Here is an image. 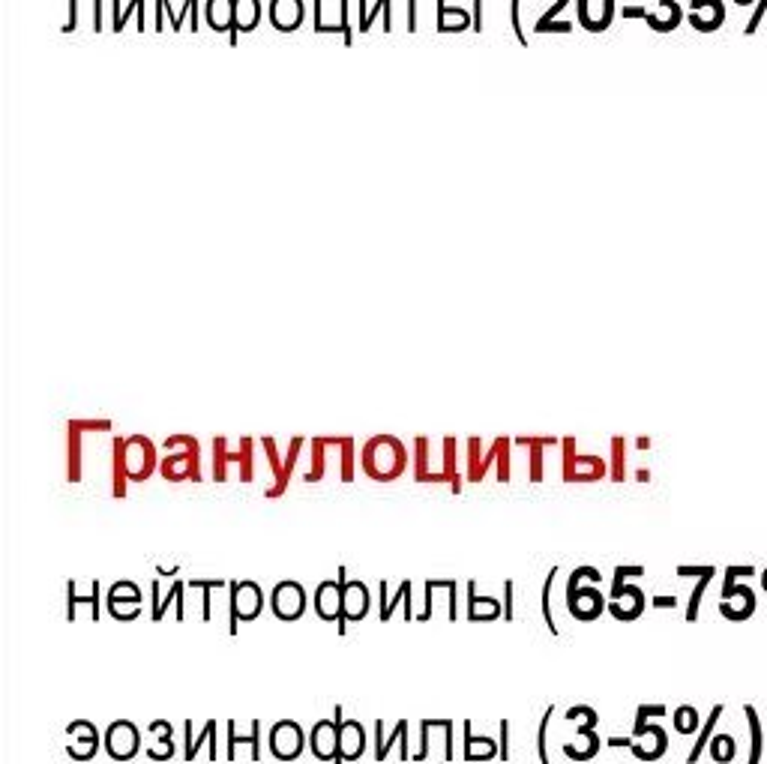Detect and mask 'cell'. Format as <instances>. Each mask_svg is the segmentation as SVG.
Segmentation results:
<instances>
[{
  "mask_svg": "<svg viewBox=\"0 0 767 764\" xmlns=\"http://www.w3.org/2000/svg\"><path fill=\"white\" fill-rule=\"evenodd\" d=\"M360 465L366 477L378 483H393L408 471V450L393 435H375L372 441H366Z\"/></svg>",
  "mask_w": 767,
  "mask_h": 764,
  "instance_id": "6da1fadb",
  "label": "cell"
},
{
  "mask_svg": "<svg viewBox=\"0 0 767 764\" xmlns=\"http://www.w3.org/2000/svg\"><path fill=\"white\" fill-rule=\"evenodd\" d=\"M600 582H603V576H600L597 567H576L573 570V576L567 582V612L576 621L591 624L606 612V597L597 588Z\"/></svg>",
  "mask_w": 767,
  "mask_h": 764,
  "instance_id": "7a4b0ae2",
  "label": "cell"
},
{
  "mask_svg": "<svg viewBox=\"0 0 767 764\" xmlns=\"http://www.w3.org/2000/svg\"><path fill=\"white\" fill-rule=\"evenodd\" d=\"M165 456L159 459V474L168 483H183V480H201L198 468V441L192 435H171L162 441Z\"/></svg>",
  "mask_w": 767,
  "mask_h": 764,
  "instance_id": "3957f363",
  "label": "cell"
},
{
  "mask_svg": "<svg viewBox=\"0 0 767 764\" xmlns=\"http://www.w3.org/2000/svg\"><path fill=\"white\" fill-rule=\"evenodd\" d=\"M264 609V591L243 579V582H228V633L237 636V624H249L261 615Z\"/></svg>",
  "mask_w": 767,
  "mask_h": 764,
  "instance_id": "277c9868",
  "label": "cell"
},
{
  "mask_svg": "<svg viewBox=\"0 0 767 764\" xmlns=\"http://www.w3.org/2000/svg\"><path fill=\"white\" fill-rule=\"evenodd\" d=\"M123 465H126V480L129 483H144L159 468V456H156L153 441L144 438V435L123 438Z\"/></svg>",
  "mask_w": 767,
  "mask_h": 764,
  "instance_id": "5b68a950",
  "label": "cell"
},
{
  "mask_svg": "<svg viewBox=\"0 0 767 764\" xmlns=\"http://www.w3.org/2000/svg\"><path fill=\"white\" fill-rule=\"evenodd\" d=\"M267 744H270L273 759H279V762H297V759L303 756L309 738L303 735L300 723H294V720H279V723L270 726Z\"/></svg>",
  "mask_w": 767,
  "mask_h": 764,
  "instance_id": "8992f818",
  "label": "cell"
},
{
  "mask_svg": "<svg viewBox=\"0 0 767 764\" xmlns=\"http://www.w3.org/2000/svg\"><path fill=\"white\" fill-rule=\"evenodd\" d=\"M102 744H105V753L114 759V762H132L138 753H141V732L135 723L129 720H114L105 735H102Z\"/></svg>",
  "mask_w": 767,
  "mask_h": 764,
  "instance_id": "52a82bcc",
  "label": "cell"
},
{
  "mask_svg": "<svg viewBox=\"0 0 767 764\" xmlns=\"http://www.w3.org/2000/svg\"><path fill=\"white\" fill-rule=\"evenodd\" d=\"M228 465H240V480L252 483V441L249 438L240 441L237 453H228V441L225 438L213 441V477H216V483L228 480Z\"/></svg>",
  "mask_w": 767,
  "mask_h": 764,
  "instance_id": "ba28073f",
  "label": "cell"
},
{
  "mask_svg": "<svg viewBox=\"0 0 767 764\" xmlns=\"http://www.w3.org/2000/svg\"><path fill=\"white\" fill-rule=\"evenodd\" d=\"M306 606H309V597L303 591L300 582H279L273 591H270V609L279 621L285 624H294L306 615Z\"/></svg>",
  "mask_w": 767,
  "mask_h": 764,
  "instance_id": "9c48e42d",
  "label": "cell"
},
{
  "mask_svg": "<svg viewBox=\"0 0 767 764\" xmlns=\"http://www.w3.org/2000/svg\"><path fill=\"white\" fill-rule=\"evenodd\" d=\"M561 444H564V480L567 483H594L606 474V462L600 456H579L573 438H567Z\"/></svg>",
  "mask_w": 767,
  "mask_h": 764,
  "instance_id": "30bf717a",
  "label": "cell"
},
{
  "mask_svg": "<svg viewBox=\"0 0 767 764\" xmlns=\"http://www.w3.org/2000/svg\"><path fill=\"white\" fill-rule=\"evenodd\" d=\"M141 600H144L141 588L135 582H129V579H123V582L111 585V591L105 597V606H108V615L114 621L129 624V621H135L141 615Z\"/></svg>",
  "mask_w": 767,
  "mask_h": 764,
  "instance_id": "8fae6325",
  "label": "cell"
},
{
  "mask_svg": "<svg viewBox=\"0 0 767 764\" xmlns=\"http://www.w3.org/2000/svg\"><path fill=\"white\" fill-rule=\"evenodd\" d=\"M66 735H69V741H72V744L66 747V756H69L72 762H90V759L99 753V747H105L99 729H96L90 720H72V723L66 726Z\"/></svg>",
  "mask_w": 767,
  "mask_h": 764,
  "instance_id": "7c38bea8",
  "label": "cell"
},
{
  "mask_svg": "<svg viewBox=\"0 0 767 764\" xmlns=\"http://www.w3.org/2000/svg\"><path fill=\"white\" fill-rule=\"evenodd\" d=\"M336 579L342 582V615L348 618V624H360L369 615V609H372L369 588L360 579H348L345 567H339Z\"/></svg>",
  "mask_w": 767,
  "mask_h": 764,
  "instance_id": "4fadbf2b",
  "label": "cell"
},
{
  "mask_svg": "<svg viewBox=\"0 0 767 764\" xmlns=\"http://www.w3.org/2000/svg\"><path fill=\"white\" fill-rule=\"evenodd\" d=\"M339 726L336 720H318L309 732V747L318 762H339Z\"/></svg>",
  "mask_w": 767,
  "mask_h": 764,
  "instance_id": "5bb4252c",
  "label": "cell"
},
{
  "mask_svg": "<svg viewBox=\"0 0 767 764\" xmlns=\"http://www.w3.org/2000/svg\"><path fill=\"white\" fill-rule=\"evenodd\" d=\"M609 612L618 621H636L645 612V594L636 585H615L612 600H609Z\"/></svg>",
  "mask_w": 767,
  "mask_h": 764,
  "instance_id": "9a60e30c",
  "label": "cell"
},
{
  "mask_svg": "<svg viewBox=\"0 0 767 764\" xmlns=\"http://www.w3.org/2000/svg\"><path fill=\"white\" fill-rule=\"evenodd\" d=\"M366 729H363V723L360 720H345L342 726H339V762L336 764H345V762H360L363 759V753H366Z\"/></svg>",
  "mask_w": 767,
  "mask_h": 764,
  "instance_id": "2e32d148",
  "label": "cell"
},
{
  "mask_svg": "<svg viewBox=\"0 0 767 764\" xmlns=\"http://www.w3.org/2000/svg\"><path fill=\"white\" fill-rule=\"evenodd\" d=\"M312 609L321 621L333 624L342 618V582H321L315 588V597H312Z\"/></svg>",
  "mask_w": 767,
  "mask_h": 764,
  "instance_id": "e0dca14e",
  "label": "cell"
},
{
  "mask_svg": "<svg viewBox=\"0 0 767 764\" xmlns=\"http://www.w3.org/2000/svg\"><path fill=\"white\" fill-rule=\"evenodd\" d=\"M267 18L279 33H294L306 18V6L303 0H270Z\"/></svg>",
  "mask_w": 767,
  "mask_h": 764,
  "instance_id": "ac0fdd59",
  "label": "cell"
},
{
  "mask_svg": "<svg viewBox=\"0 0 767 764\" xmlns=\"http://www.w3.org/2000/svg\"><path fill=\"white\" fill-rule=\"evenodd\" d=\"M576 9H579V24L591 33L606 30L615 18V0H576Z\"/></svg>",
  "mask_w": 767,
  "mask_h": 764,
  "instance_id": "d6986e66",
  "label": "cell"
},
{
  "mask_svg": "<svg viewBox=\"0 0 767 764\" xmlns=\"http://www.w3.org/2000/svg\"><path fill=\"white\" fill-rule=\"evenodd\" d=\"M147 732L153 735V741H150V747H147V759L150 762H171L174 759V729H171V723L168 720H153L150 726H147Z\"/></svg>",
  "mask_w": 767,
  "mask_h": 764,
  "instance_id": "ffe728a7",
  "label": "cell"
},
{
  "mask_svg": "<svg viewBox=\"0 0 767 764\" xmlns=\"http://www.w3.org/2000/svg\"><path fill=\"white\" fill-rule=\"evenodd\" d=\"M462 732H465V762H492V759L501 756V744L486 738V735L477 738L474 729H471V720H465Z\"/></svg>",
  "mask_w": 767,
  "mask_h": 764,
  "instance_id": "44dd1931",
  "label": "cell"
},
{
  "mask_svg": "<svg viewBox=\"0 0 767 764\" xmlns=\"http://www.w3.org/2000/svg\"><path fill=\"white\" fill-rule=\"evenodd\" d=\"M504 615V606L495 597H477V585L468 582V621L471 624H489Z\"/></svg>",
  "mask_w": 767,
  "mask_h": 764,
  "instance_id": "7402d4cb",
  "label": "cell"
},
{
  "mask_svg": "<svg viewBox=\"0 0 767 764\" xmlns=\"http://www.w3.org/2000/svg\"><path fill=\"white\" fill-rule=\"evenodd\" d=\"M375 735H378V741H375V762H384V759L390 756V750H393L399 741H402V759H405V762L411 759V753H408V720H399L390 738H384V723L378 720V723H375Z\"/></svg>",
  "mask_w": 767,
  "mask_h": 764,
  "instance_id": "603a6c76",
  "label": "cell"
},
{
  "mask_svg": "<svg viewBox=\"0 0 767 764\" xmlns=\"http://www.w3.org/2000/svg\"><path fill=\"white\" fill-rule=\"evenodd\" d=\"M438 33H462L468 27H474V12L450 6L447 0H438V21H435Z\"/></svg>",
  "mask_w": 767,
  "mask_h": 764,
  "instance_id": "cb8c5ba5",
  "label": "cell"
},
{
  "mask_svg": "<svg viewBox=\"0 0 767 764\" xmlns=\"http://www.w3.org/2000/svg\"><path fill=\"white\" fill-rule=\"evenodd\" d=\"M264 6L261 0H234V30H231V42H237L240 33H252L261 24Z\"/></svg>",
  "mask_w": 767,
  "mask_h": 764,
  "instance_id": "d4e9b609",
  "label": "cell"
},
{
  "mask_svg": "<svg viewBox=\"0 0 767 764\" xmlns=\"http://www.w3.org/2000/svg\"><path fill=\"white\" fill-rule=\"evenodd\" d=\"M237 744H249V756H252V762H258V759H261V723L252 720L249 735L243 738V735H237V723L231 720V723H228V750H225V759H228V762L237 759Z\"/></svg>",
  "mask_w": 767,
  "mask_h": 764,
  "instance_id": "484cf974",
  "label": "cell"
},
{
  "mask_svg": "<svg viewBox=\"0 0 767 764\" xmlns=\"http://www.w3.org/2000/svg\"><path fill=\"white\" fill-rule=\"evenodd\" d=\"M204 21L210 24L213 33H228L234 30V0H204Z\"/></svg>",
  "mask_w": 767,
  "mask_h": 764,
  "instance_id": "4316f807",
  "label": "cell"
},
{
  "mask_svg": "<svg viewBox=\"0 0 767 764\" xmlns=\"http://www.w3.org/2000/svg\"><path fill=\"white\" fill-rule=\"evenodd\" d=\"M564 753L576 762H591L600 753V738L594 726H576V744H564Z\"/></svg>",
  "mask_w": 767,
  "mask_h": 764,
  "instance_id": "83f0119b",
  "label": "cell"
},
{
  "mask_svg": "<svg viewBox=\"0 0 767 764\" xmlns=\"http://www.w3.org/2000/svg\"><path fill=\"white\" fill-rule=\"evenodd\" d=\"M516 444L531 450V483L543 480V447L558 444V438H516Z\"/></svg>",
  "mask_w": 767,
  "mask_h": 764,
  "instance_id": "f1b7e54d",
  "label": "cell"
},
{
  "mask_svg": "<svg viewBox=\"0 0 767 764\" xmlns=\"http://www.w3.org/2000/svg\"><path fill=\"white\" fill-rule=\"evenodd\" d=\"M111 495L114 498H123L126 495V465H123V438H114L111 441Z\"/></svg>",
  "mask_w": 767,
  "mask_h": 764,
  "instance_id": "f546056e",
  "label": "cell"
},
{
  "mask_svg": "<svg viewBox=\"0 0 767 764\" xmlns=\"http://www.w3.org/2000/svg\"><path fill=\"white\" fill-rule=\"evenodd\" d=\"M180 591H183V582H174V585L168 588V594H162L159 582H153V585H150V594H153V612H150V621H156V624H159V621L168 615V606H171V603H177Z\"/></svg>",
  "mask_w": 767,
  "mask_h": 764,
  "instance_id": "4dcf8cb0",
  "label": "cell"
},
{
  "mask_svg": "<svg viewBox=\"0 0 767 764\" xmlns=\"http://www.w3.org/2000/svg\"><path fill=\"white\" fill-rule=\"evenodd\" d=\"M186 585L201 591V621H210V618H213V591L228 588V582L213 576V579H189Z\"/></svg>",
  "mask_w": 767,
  "mask_h": 764,
  "instance_id": "1f68e13d",
  "label": "cell"
},
{
  "mask_svg": "<svg viewBox=\"0 0 767 764\" xmlns=\"http://www.w3.org/2000/svg\"><path fill=\"white\" fill-rule=\"evenodd\" d=\"M204 744L210 747V759L216 762V720H207V726L201 729V735H198L195 741H189V744H186L183 759H186V762H192V759L201 753V747H204Z\"/></svg>",
  "mask_w": 767,
  "mask_h": 764,
  "instance_id": "d6a6232c",
  "label": "cell"
},
{
  "mask_svg": "<svg viewBox=\"0 0 767 764\" xmlns=\"http://www.w3.org/2000/svg\"><path fill=\"white\" fill-rule=\"evenodd\" d=\"M66 594H69V609H66V621L72 624L75 621V606L78 603H87L90 612H93V621H99V582L90 585V597H75V582H66Z\"/></svg>",
  "mask_w": 767,
  "mask_h": 764,
  "instance_id": "836d02e7",
  "label": "cell"
},
{
  "mask_svg": "<svg viewBox=\"0 0 767 764\" xmlns=\"http://www.w3.org/2000/svg\"><path fill=\"white\" fill-rule=\"evenodd\" d=\"M81 432H84L81 420L69 423V480H72V483L81 480V444H78Z\"/></svg>",
  "mask_w": 767,
  "mask_h": 764,
  "instance_id": "e575fe53",
  "label": "cell"
},
{
  "mask_svg": "<svg viewBox=\"0 0 767 764\" xmlns=\"http://www.w3.org/2000/svg\"><path fill=\"white\" fill-rule=\"evenodd\" d=\"M390 3L393 0H375V6L372 9H366V0H360V33H366V30H372V21H375V15L378 12H384V30H393V21H390Z\"/></svg>",
  "mask_w": 767,
  "mask_h": 764,
  "instance_id": "d590c367",
  "label": "cell"
},
{
  "mask_svg": "<svg viewBox=\"0 0 767 764\" xmlns=\"http://www.w3.org/2000/svg\"><path fill=\"white\" fill-rule=\"evenodd\" d=\"M429 438H417L414 441V450H417V456H414V480L417 483H432V471H429Z\"/></svg>",
  "mask_w": 767,
  "mask_h": 764,
  "instance_id": "8d00e7d4",
  "label": "cell"
},
{
  "mask_svg": "<svg viewBox=\"0 0 767 764\" xmlns=\"http://www.w3.org/2000/svg\"><path fill=\"white\" fill-rule=\"evenodd\" d=\"M555 576H558V567H552V573L546 576L543 582V591H540V609H543V621L549 627L552 636H558V627H555V615H552V588H555Z\"/></svg>",
  "mask_w": 767,
  "mask_h": 764,
  "instance_id": "74e56055",
  "label": "cell"
},
{
  "mask_svg": "<svg viewBox=\"0 0 767 764\" xmlns=\"http://www.w3.org/2000/svg\"><path fill=\"white\" fill-rule=\"evenodd\" d=\"M261 447L267 450V459H270V465H273V477H276V486H273L267 495H273V498H276V495H282V489L288 486V483H285V465L279 462V453H276V441H273V438H264V441H261Z\"/></svg>",
  "mask_w": 767,
  "mask_h": 764,
  "instance_id": "f35d334b",
  "label": "cell"
},
{
  "mask_svg": "<svg viewBox=\"0 0 767 764\" xmlns=\"http://www.w3.org/2000/svg\"><path fill=\"white\" fill-rule=\"evenodd\" d=\"M324 450H327V438H312V453H315V465L306 471V483H318L321 477H324V462H327V456H324Z\"/></svg>",
  "mask_w": 767,
  "mask_h": 764,
  "instance_id": "ab89813d",
  "label": "cell"
},
{
  "mask_svg": "<svg viewBox=\"0 0 767 764\" xmlns=\"http://www.w3.org/2000/svg\"><path fill=\"white\" fill-rule=\"evenodd\" d=\"M552 714H555V708L549 705V708L543 711V720H540V729H537V756H540V764H552V759H549V744H546V735H549V723H552Z\"/></svg>",
  "mask_w": 767,
  "mask_h": 764,
  "instance_id": "60d3db41",
  "label": "cell"
},
{
  "mask_svg": "<svg viewBox=\"0 0 767 764\" xmlns=\"http://www.w3.org/2000/svg\"><path fill=\"white\" fill-rule=\"evenodd\" d=\"M480 468H483V444H480V438H471L468 441V480L471 483H480Z\"/></svg>",
  "mask_w": 767,
  "mask_h": 764,
  "instance_id": "b9f144b4",
  "label": "cell"
},
{
  "mask_svg": "<svg viewBox=\"0 0 767 764\" xmlns=\"http://www.w3.org/2000/svg\"><path fill=\"white\" fill-rule=\"evenodd\" d=\"M165 3V9H168V18H171V30H183L186 27V15H192L195 18V12H198V0H183V9L180 12H174L171 6H168V0H162Z\"/></svg>",
  "mask_w": 767,
  "mask_h": 764,
  "instance_id": "7bdbcfd3",
  "label": "cell"
},
{
  "mask_svg": "<svg viewBox=\"0 0 767 764\" xmlns=\"http://www.w3.org/2000/svg\"><path fill=\"white\" fill-rule=\"evenodd\" d=\"M342 483H351L354 480V441L351 438H342V471H339Z\"/></svg>",
  "mask_w": 767,
  "mask_h": 764,
  "instance_id": "ee69618b",
  "label": "cell"
},
{
  "mask_svg": "<svg viewBox=\"0 0 767 764\" xmlns=\"http://www.w3.org/2000/svg\"><path fill=\"white\" fill-rule=\"evenodd\" d=\"M408 597H411V582H402V585H399V591H396V597H393V600H387V606L381 609V624H387V621L393 618L396 606H399V603H405Z\"/></svg>",
  "mask_w": 767,
  "mask_h": 764,
  "instance_id": "f6af8a7d",
  "label": "cell"
},
{
  "mask_svg": "<svg viewBox=\"0 0 767 764\" xmlns=\"http://www.w3.org/2000/svg\"><path fill=\"white\" fill-rule=\"evenodd\" d=\"M567 720L576 723V726H594V729H597V723H600V717H597L594 708H570V711H567Z\"/></svg>",
  "mask_w": 767,
  "mask_h": 764,
  "instance_id": "bcb514c9",
  "label": "cell"
},
{
  "mask_svg": "<svg viewBox=\"0 0 767 764\" xmlns=\"http://www.w3.org/2000/svg\"><path fill=\"white\" fill-rule=\"evenodd\" d=\"M675 726H678V732H684V735L696 732V726H699L696 711H693V708H681V711L675 714Z\"/></svg>",
  "mask_w": 767,
  "mask_h": 764,
  "instance_id": "7dc6e473",
  "label": "cell"
},
{
  "mask_svg": "<svg viewBox=\"0 0 767 764\" xmlns=\"http://www.w3.org/2000/svg\"><path fill=\"white\" fill-rule=\"evenodd\" d=\"M519 9H522V0H510V27H513V33H516V39H519L522 45H528V33L522 30V15H519Z\"/></svg>",
  "mask_w": 767,
  "mask_h": 764,
  "instance_id": "c3c4849f",
  "label": "cell"
},
{
  "mask_svg": "<svg viewBox=\"0 0 767 764\" xmlns=\"http://www.w3.org/2000/svg\"><path fill=\"white\" fill-rule=\"evenodd\" d=\"M429 732H432V723L423 720V726H420V750L411 756L414 762H426L429 759Z\"/></svg>",
  "mask_w": 767,
  "mask_h": 764,
  "instance_id": "681fc988",
  "label": "cell"
},
{
  "mask_svg": "<svg viewBox=\"0 0 767 764\" xmlns=\"http://www.w3.org/2000/svg\"><path fill=\"white\" fill-rule=\"evenodd\" d=\"M141 9H144V0H129V6L120 12V18H114V21H111V30H114V33H120V30L126 27L129 15H132V12H141Z\"/></svg>",
  "mask_w": 767,
  "mask_h": 764,
  "instance_id": "f907efd6",
  "label": "cell"
},
{
  "mask_svg": "<svg viewBox=\"0 0 767 764\" xmlns=\"http://www.w3.org/2000/svg\"><path fill=\"white\" fill-rule=\"evenodd\" d=\"M348 6H351V0H339V9H342L339 24H342V42H345V45L354 42V30H351V24H348Z\"/></svg>",
  "mask_w": 767,
  "mask_h": 764,
  "instance_id": "816d5d0a",
  "label": "cell"
},
{
  "mask_svg": "<svg viewBox=\"0 0 767 764\" xmlns=\"http://www.w3.org/2000/svg\"><path fill=\"white\" fill-rule=\"evenodd\" d=\"M513 591H516V582L507 579V582H504V621H513V618H516V615H513Z\"/></svg>",
  "mask_w": 767,
  "mask_h": 764,
  "instance_id": "f5cc1de1",
  "label": "cell"
},
{
  "mask_svg": "<svg viewBox=\"0 0 767 764\" xmlns=\"http://www.w3.org/2000/svg\"><path fill=\"white\" fill-rule=\"evenodd\" d=\"M729 744H735V741H729V738H717V741L711 744V753H714V759H717V762H729Z\"/></svg>",
  "mask_w": 767,
  "mask_h": 764,
  "instance_id": "db71d44e",
  "label": "cell"
},
{
  "mask_svg": "<svg viewBox=\"0 0 767 764\" xmlns=\"http://www.w3.org/2000/svg\"><path fill=\"white\" fill-rule=\"evenodd\" d=\"M501 759L510 762V720H501Z\"/></svg>",
  "mask_w": 767,
  "mask_h": 764,
  "instance_id": "11a10c76",
  "label": "cell"
},
{
  "mask_svg": "<svg viewBox=\"0 0 767 764\" xmlns=\"http://www.w3.org/2000/svg\"><path fill=\"white\" fill-rule=\"evenodd\" d=\"M474 33H483V0H474Z\"/></svg>",
  "mask_w": 767,
  "mask_h": 764,
  "instance_id": "9f6ffc18",
  "label": "cell"
},
{
  "mask_svg": "<svg viewBox=\"0 0 767 764\" xmlns=\"http://www.w3.org/2000/svg\"><path fill=\"white\" fill-rule=\"evenodd\" d=\"M417 3H420V0H408V30H411V33L417 30Z\"/></svg>",
  "mask_w": 767,
  "mask_h": 764,
  "instance_id": "6f0895ef",
  "label": "cell"
},
{
  "mask_svg": "<svg viewBox=\"0 0 767 764\" xmlns=\"http://www.w3.org/2000/svg\"><path fill=\"white\" fill-rule=\"evenodd\" d=\"M93 30H102V0H93Z\"/></svg>",
  "mask_w": 767,
  "mask_h": 764,
  "instance_id": "680465c9",
  "label": "cell"
}]
</instances>
